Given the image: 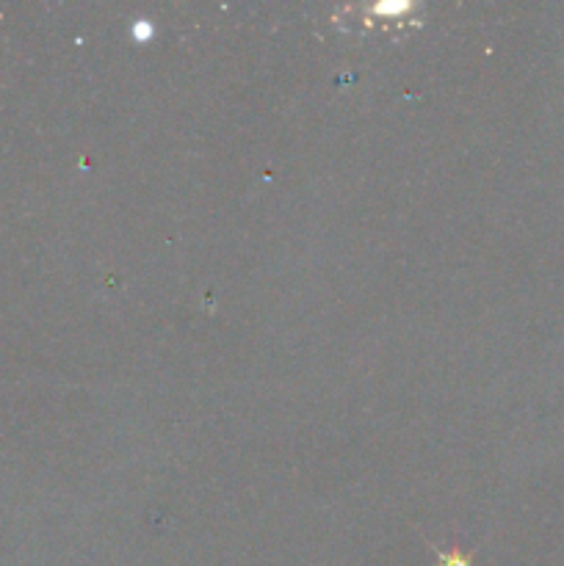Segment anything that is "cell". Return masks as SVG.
I'll list each match as a JSON object with an SVG mask.
<instances>
[{
	"instance_id": "obj_1",
	"label": "cell",
	"mask_w": 564,
	"mask_h": 566,
	"mask_svg": "<svg viewBox=\"0 0 564 566\" xmlns=\"http://www.w3.org/2000/svg\"><path fill=\"white\" fill-rule=\"evenodd\" d=\"M440 566H470L468 556H462V553H440Z\"/></svg>"
}]
</instances>
